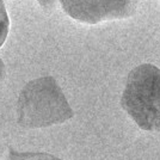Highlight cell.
<instances>
[{
  "label": "cell",
  "mask_w": 160,
  "mask_h": 160,
  "mask_svg": "<svg viewBox=\"0 0 160 160\" xmlns=\"http://www.w3.org/2000/svg\"><path fill=\"white\" fill-rule=\"evenodd\" d=\"M73 116L66 97L52 77L29 82L18 100V122L23 127L42 128L62 123Z\"/></svg>",
  "instance_id": "cell-1"
},
{
  "label": "cell",
  "mask_w": 160,
  "mask_h": 160,
  "mask_svg": "<svg viewBox=\"0 0 160 160\" xmlns=\"http://www.w3.org/2000/svg\"><path fill=\"white\" fill-rule=\"evenodd\" d=\"M121 105L143 130L160 132V69L151 63L129 73Z\"/></svg>",
  "instance_id": "cell-2"
},
{
  "label": "cell",
  "mask_w": 160,
  "mask_h": 160,
  "mask_svg": "<svg viewBox=\"0 0 160 160\" xmlns=\"http://www.w3.org/2000/svg\"><path fill=\"white\" fill-rule=\"evenodd\" d=\"M58 4L73 19L98 24L134 16L140 0H58Z\"/></svg>",
  "instance_id": "cell-3"
},
{
  "label": "cell",
  "mask_w": 160,
  "mask_h": 160,
  "mask_svg": "<svg viewBox=\"0 0 160 160\" xmlns=\"http://www.w3.org/2000/svg\"><path fill=\"white\" fill-rule=\"evenodd\" d=\"M8 25H10V20L7 17L6 10L4 6V1L0 0V47L2 46V43L6 40L7 32H8ZM5 77V67L2 61L0 60V81L4 79Z\"/></svg>",
  "instance_id": "cell-4"
},
{
  "label": "cell",
  "mask_w": 160,
  "mask_h": 160,
  "mask_svg": "<svg viewBox=\"0 0 160 160\" xmlns=\"http://www.w3.org/2000/svg\"><path fill=\"white\" fill-rule=\"evenodd\" d=\"M37 1L44 10H53L58 4V0H37Z\"/></svg>",
  "instance_id": "cell-5"
}]
</instances>
